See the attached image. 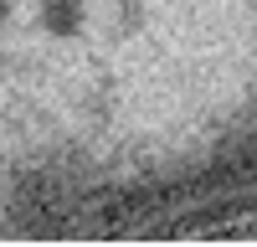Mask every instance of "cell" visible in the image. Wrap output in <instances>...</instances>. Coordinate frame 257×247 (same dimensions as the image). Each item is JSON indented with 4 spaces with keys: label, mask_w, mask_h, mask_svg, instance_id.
<instances>
[]
</instances>
